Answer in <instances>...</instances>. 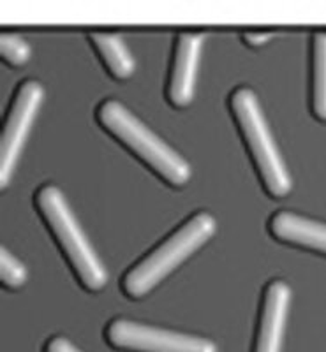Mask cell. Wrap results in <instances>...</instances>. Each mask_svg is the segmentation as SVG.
Here are the masks:
<instances>
[{
    "instance_id": "cell-2",
    "label": "cell",
    "mask_w": 326,
    "mask_h": 352,
    "mask_svg": "<svg viewBox=\"0 0 326 352\" xmlns=\"http://www.w3.org/2000/svg\"><path fill=\"white\" fill-rule=\"evenodd\" d=\"M217 231V220L212 213L199 212L182 224L171 236L153 248L125 273L122 289L133 300L149 296L153 289L168 278L178 266L186 263Z\"/></svg>"
},
{
    "instance_id": "cell-1",
    "label": "cell",
    "mask_w": 326,
    "mask_h": 352,
    "mask_svg": "<svg viewBox=\"0 0 326 352\" xmlns=\"http://www.w3.org/2000/svg\"><path fill=\"white\" fill-rule=\"evenodd\" d=\"M97 120L162 182L175 188L189 184L193 176L189 162L152 129L146 127L120 100H105L97 109Z\"/></svg>"
},
{
    "instance_id": "cell-14",
    "label": "cell",
    "mask_w": 326,
    "mask_h": 352,
    "mask_svg": "<svg viewBox=\"0 0 326 352\" xmlns=\"http://www.w3.org/2000/svg\"><path fill=\"white\" fill-rule=\"evenodd\" d=\"M45 352H81L76 345L65 336H53L52 340L45 345Z\"/></svg>"
},
{
    "instance_id": "cell-5",
    "label": "cell",
    "mask_w": 326,
    "mask_h": 352,
    "mask_svg": "<svg viewBox=\"0 0 326 352\" xmlns=\"http://www.w3.org/2000/svg\"><path fill=\"white\" fill-rule=\"evenodd\" d=\"M106 340L129 352H219L208 338L162 329L129 319H115L106 328Z\"/></svg>"
},
{
    "instance_id": "cell-3",
    "label": "cell",
    "mask_w": 326,
    "mask_h": 352,
    "mask_svg": "<svg viewBox=\"0 0 326 352\" xmlns=\"http://www.w3.org/2000/svg\"><path fill=\"white\" fill-rule=\"evenodd\" d=\"M36 208L80 284L92 292L102 291L108 284V273L61 188L55 185L41 187L36 194Z\"/></svg>"
},
{
    "instance_id": "cell-13",
    "label": "cell",
    "mask_w": 326,
    "mask_h": 352,
    "mask_svg": "<svg viewBox=\"0 0 326 352\" xmlns=\"http://www.w3.org/2000/svg\"><path fill=\"white\" fill-rule=\"evenodd\" d=\"M0 55L12 67H21L30 60L32 48L30 44L20 36H12V34H4L0 37Z\"/></svg>"
},
{
    "instance_id": "cell-15",
    "label": "cell",
    "mask_w": 326,
    "mask_h": 352,
    "mask_svg": "<svg viewBox=\"0 0 326 352\" xmlns=\"http://www.w3.org/2000/svg\"><path fill=\"white\" fill-rule=\"evenodd\" d=\"M272 37H274L272 32H246L242 36V39L247 46H250V48H259V46L268 43Z\"/></svg>"
},
{
    "instance_id": "cell-9",
    "label": "cell",
    "mask_w": 326,
    "mask_h": 352,
    "mask_svg": "<svg viewBox=\"0 0 326 352\" xmlns=\"http://www.w3.org/2000/svg\"><path fill=\"white\" fill-rule=\"evenodd\" d=\"M272 236L282 243L326 256V224L293 212H277L268 222Z\"/></svg>"
},
{
    "instance_id": "cell-10",
    "label": "cell",
    "mask_w": 326,
    "mask_h": 352,
    "mask_svg": "<svg viewBox=\"0 0 326 352\" xmlns=\"http://www.w3.org/2000/svg\"><path fill=\"white\" fill-rule=\"evenodd\" d=\"M94 48L97 55L101 56L102 64L108 69V72L117 80H129L136 71V62L131 55L127 44L124 43L117 34H105L96 32L90 34Z\"/></svg>"
},
{
    "instance_id": "cell-11",
    "label": "cell",
    "mask_w": 326,
    "mask_h": 352,
    "mask_svg": "<svg viewBox=\"0 0 326 352\" xmlns=\"http://www.w3.org/2000/svg\"><path fill=\"white\" fill-rule=\"evenodd\" d=\"M312 113L326 122V34H316L312 46Z\"/></svg>"
},
{
    "instance_id": "cell-7",
    "label": "cell",
    "mask_w": 326,
    "mask_h": 352,
    "mask_svg": "<svg viewBox=\"0 0 326 352\" xmlns=\"http://www.w3.org/2000/svg\"><path fill=\"white\" fill-rule=\"evenodd\" d=\"M203 44L205 34L184 32L178 36L166 92L168 100L175 108H187L193 102Z\"/></svg>"
},
{
    "instance_id": "cell-6",
    "label": "cell",
    "mask_w": 326,
    "mask_h": 352,
    "mask_svg": "<svg viewBox=\"0 0 326 352\" xmlns=\"http://www.w3.org/2000/svg\"><path fill=\"white\" fill-rule=\"evenodd\" d=\"M45 100V87L36 80H27L18 87L11 108L6 116L0 141V185L8 188L20 160L27 138Z\"/></svg>"
},
{
    "instance_id": "cell-4",
    "label": "cell",
    "mask_w": 326,
    "mask_h": 352,
    "mask_svg": "<svg viewBox=\"0 0 326 352\" xmlns=\"http://www.w3.org/2000/svg\"><path fill=\"white\" fill-rule=\"evenodd\" d=\"M230 108L266 192L275 199L290 196L293 180L263 115L258 96L247 87L237 88L230 97Z\"/></svg>"
},
{
    "instance_id": "cell-8",
    "label": "cell",
    "mask_w": 326,
    "mask_h": 352,
    "mask_svg": "<svg viewBox=\"0 0 326 352\" xmlns=\"http://www.w3.org/2000/svg\"><path fill=\"white\" fill-rule=\"evenodd\" d=\"M291 307V287L284 280L268 284L263 294L254 352H282Z\"/></svg>"
},
{
    "instance_id": "cell-12",
    "label": "cell",
    "mask_w": 326,
    "mask_h": 352,
    "mask_svg": "<svg viewBox=\"0 0 326 352\" xmlns=\"http://www.w3.org/2000/svg\"><path fill=\"white\" fill-rule=\"evenodd\" d=\"M28 270L8 248H0V282L8 289H20L27 284Z\"/></svg>"
}]
</instances>
